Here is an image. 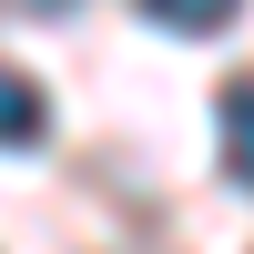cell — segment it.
I'll return each mask as SVG.
<instances>
[{
	"label": "cell",
	"mask_w": 254,
	"mask_h": 254,
	"mask_svg": "<svg viewBox=\"0 0 254 254\" xmlns=\"http://www.w3.org/2000/svg\"><path fill=\"white\" fill-rule=\"evenodd\" d=\"M214 132H224V173L254 193V81H224L214 92Z\"/></svg>",
	"instance_id": "1"
},
{
	"label": "cell",
	"mask_w": 254,
	"mask_h": 254,
	"mask_svg": "<svg viewBox=\"0 0 254 254\" xmlns=\"http://www.w3.org/2000/svg\"><path fill=\"white\" fill-rule=\"evenodd\" d=\"M41 132H51V102H41V81L0 61V142H10V153H31Z\"/></svg>",
	"instance_id": "2"
},
{
	"label": "cell",
	"mask_w": 254,
	"mask_h": 254,
	"mask_svg": "<svg viewBox=\"0 0 254 254\" xmlns=\"http://www.w3.org/2000/svg\"><path fill=\"white\" fill-rule=\"evenodd\" d=\"M142 10H153L163 31H224V20H234V0H142Z\"/></svg>",
	"instance_id": "3"
},
{
	"label": "cell",
	"mask_w": 254,
	"mask_h": 254,
	"mask_svg": "<svg viewBox=\"0 0 254 254\" xmlns=\"http://www.w3.org/2000/svg\"><path fill=\"white\" fill-rule=\"evenodd\" d=\"M20 10H71V0H20Z\"/></svg>",
	"instance_id": "4"
}]
</instances>
